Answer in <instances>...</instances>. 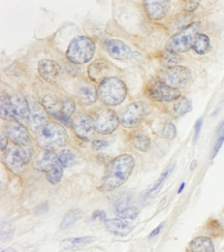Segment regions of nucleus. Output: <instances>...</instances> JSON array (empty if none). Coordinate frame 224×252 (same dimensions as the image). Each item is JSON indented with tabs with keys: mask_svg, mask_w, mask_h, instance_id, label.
Masks as SVG:
<instances>
[{
	"mask_svg": "<svg viewBox=\"0 0 224 252\" xmlns=\"http://www.w3.org/2000/svg\"><path fill=\"white\" fill-rule=\"evenodd\" d=\"M135 166V160L131 154L124 153L115 157L111 161L100 190L108 192L123 185L132 174Z\"/></svg>",
	"mask_w": 224,
	"mask_h": 252,
	"instance_id": "1",
	"label": "nucleus"
},
{
	"mask_svg": "<svg viewBox=\"0 0 224 252\" xmlns=\"http://www.w3.org/2000/svg\"><path fill=\"white\" fill-rule=\"evenodd\" d=\"M68 134L62 125L55 122H49L44 128L37 132L36 142L42 150H51L60 148L66 144Z\"/></svg>",
	"mask_w": 224,
	"mask_h": 252,
	"instance_id": "2",
	"label": "nucleus"
},
{
	"mask_svg": "<svg viewBox=\"0 0 224 252\" xmlns=\"http://www.w3.org/2000/svg\"><path fill=\"white\" fill-rule=\"evenodd\" d=\"M127 95V89L122 80L110 77L99 84L98 96L102 103L109 107H116L121 104Z\"/></svg>",
	"mask_w": 224,
	"mask_h": 252,
	"instance_id": "3",
	"label": "nucleus"
},
{
	"mask_svg": "<svg viewBox=\"0 0 224 252\" xmlns=\"http://www.w3.org/2000/svg\"><path fill=\"white\" fill-rule=\"evenodd\" d=\"M200 33V24L198 22H192L167 40L166 50L174 53H185L193 47L196 36Z\"/></svg>",
	"mask_w": 224,
	"mask_h": 252,
	"instance_id": "4",
	"label": "nucleus"
},
{
	"mask_svg": "<svg viewBox=\"0 0 224 252\" xmlns=\"http://www.w3.org/2000/svg\"><path fill=\"white\" fill-rule=\"evenodd\" d=\"M95 44L88 36L73 38L66 50L67 59L74 64H85L94 56Z\"/></svg>",
	"mask_w": 224,
	"mask_h": 252,
	"instance_id": "5",
	"label": "nucleus"
},
{
	"mask_svg": "<svg viewBox=\"0 0 224 252\" xmlns=\"http://www.w3.org/2000/svg\"><path fill=\"white\" fill-rule=\"evenodd\" d=\"M31 154L32 150L30 145L24 147L13 145L5 150L3 162L12 173L21 174L30 161Z\"/></svg>",
	"mask_w": 224,
	"mask_h": 252,
	"instance_id": "6",
	"label": "nucleus"
},
{
	"mask_svg": "<svg viewBox=\"0 0 224 252\" xmlns=\"http://www.w3.org/2000/svg\"><path fill=\"white\" fill-rule=\"evenodd\" d=\"M158 80L173 88H184L192 80V75L189 68L182 65H174L166 67L158 75Z\"/></svg>",
	"mask_w": 224,
	"mask_h": 252,
	"instance_id": "7",
	"label": "nucleus"
},
{
	"mask_svg": "<svg viewBox=\"0 0 224 252\" xmlns=\"http://www.w3.org/2000/svg\"><path fill=\"white\" fill-rule=\"evenodd\" d=\"M147 95L151 100L157 102H175L182 97V93L180 89L170 87L157 79L149 84Z\"/></svg>",
	"mask_w": 224,
	"mask_h": 252,
	"instance_id": "8",
	"label": "nucleus"
},
{
	"mask_svg": "<svg viewBox=\"0 0 224 252\" xmlns=\"http://www.w3.org/2000/svg\"><path fill=\"white\" fill-rule=\"evenodd\" d=\"M148 111V106L145 102H132L124 110L120 122L126 128L135 127L146 117Z\"/></svg>",
	"mask_w": 224,
	"mask_h": 252,
	"instance_id": "9",
	"label": "nucleus"
},
{
	"mask_svg": "<svg viewBox=\"0 0 224 252\" xmlns=\"http://www.w3.org/2000/svg\"><path fill=\"white\" fill-rule=\"evenodd\" d=\"M120 120L117 114L110 109L101 110L94 119L95 131L103 135L113 133L118 128Z\"/></svg>",
	"mask_w": 224,
	"mask_h": 252,
	"instance_id": "10",
	"label": "nucleus"
},
{
	"mask_svg": "<svg viewBox=\"0 0 224 252\" xmlns=\"http://www.w3.org/2000/svg\"><path fill=\"white\" fill-rule=\"evenodd\" d=\"M72 129L80 140L89 142L95 132L94 120L86 114H80L72 120Z\"/></svg>",
	"mask_w": 224,
	"mask_h": 252,
	"instance_id": "11",
	"label": "nucleus"
},
{
	"mask_svg": "<svg viewBox=\"0 0 224 252\" xmlns=\"http://www.w3.org/2000/svg\"><path fill=\"white\" fill-rule=\"evenodd\" d=\"M113 71V66L111 62L105 59H97L90 63L87 69V75L93 82H102L105 79L110 78Z\"/></svg>",
	"mask_w": 224,
	"mask_h": 252,
	"instance_id": "12",
	"label": "nucleus"
},
{
	"mask_svg": "<svg viewBox=\"0 0 224 252\" xmlns=\"http://www.w3.org/2000/svg\"><path fill=\"white\" fill-rule=\"evenodd\" d=\"M37 70L41 79L49 84H55L61 73L58 63L52 59H41L38 62Z\"/></svg>",
	"mask_w": 224,
	"mask_h": 252,
	"instance_id": "13",
	"label": "nucleus"
},
{
	"mask_svg": "<svg viewBox=\"0 0 224 252\" xmlns=\"http://www.w3.org/2000/svg\"><path fill=\"white\" fill-rule=\"evenodd\" d=\"M144 7L149 18L153 21H160L167 16L170 2L166 0H147L144 1Z\"/></svg>",
	"mask_w": 224,
	"mask_h": 252,
	"instance_id": "14",
	"label": "nucleus"
},
{
	"mask_svg": "<svg viewBox=\"0 0 224 252\" xmlns=\"http://www.w3.org/2000/svg\"><path fill=\"white\" fill-rule=\"evenodd\" d=\"M13 101V112L14 118L19 122V124L28 125L29 117H30V108L26 98L20 94H16L12 97Z\"/></svg>",
	"mask_w": 224,
	"mask_h": 252,
	"instance_id": "15",
	"label": "nucleus"
},
{
	"mask_svg": "<svg viewBox=\"0 0 224 252\" xmlns=\"http://www.w3.org/2000/svg\"><path fill=\"white\" fill-rule=\"evenodd\" d=\"M104 46L110 56L117 60H126L132 53L129 46L118 39H106Z\"/></svg>",
	"mask_w": 224,
	"mask_h": 252,
	"instance_id": "16",
	"label": "nucleus"
},
{
	"mask_svg": "<svg viewBox=\"0 0 224 252\" xmlns=\"http://www.w3.org/2000/svg\"><path fill=\"white\" fill-rule=\"evenodd\" d=\"M6 134L15 145L24 147L30 144V134L22 124L12 123L6 127Z\"/></svg>",
	"mask_w": 224,
	"mask_h": 252,
	"instance_id": "17",
	"label": "nucleus"
},
{
	"mask_svg": "<svg viewBox=\"0 0 224 252\" xmlns=\"http://www.w3.org/2000/svg\"><path fill=\"white\" fill-rule=\"evenodd\" d=\"M58 164V157L51 150H44L40 152L33 163V167L40 172H50L53 167Z\"/></svg>",
	"mask_w": 224,
	"mask_h": 252,
	"instance_id": "18",
	"label": "nucleus"
},
{
	"mask_svg": "<svg viewBox=\"0 0 224 252\" xmlns=\"http://www.w3.org/2000/svg\"><path fill=\"white\" fill-rule=\"evenodd\" d=\"M48 123H49V120H48V116L45 109H42L39 106H34L31 109L28 126L32 131L34 132L40 131Z\"/></svg>",
	"mask_w": 224,
	"mask_h": 252,
	"instance_id": "19",
	"label": "nucleus"
},
{
	"mask_svg": "<svg viewBox=\"0 0 224 252\" xmlns=\"http://www.w3.org/2000/svg\"><path fill=\"white\" fill-rule=\"evenodd\" d=\"M187 252H216V247L212 238L199 236L190 241Z\"/></svg>",
	"mask_w": 224,
	"mask_h": 252,
	"instance_id": "20",
	"label": "nucleus"
},
{
	"mask_svg": "<svg viewBox=\"0 0 224 252\" xmlns=\"http://www.w3.org/2000/svg\"><path fill=\"white\" fill-rule=\"evenodd\" d=\"M105 226L109 232L117 236H127L131 233L132 225L122 218L108 219L105 221Z\"/></svg>",
	"mask_w": 224,
	"mask_h": 252,
	"instance_id": "21",
	"label": "nucleus"
},
{
	"mask_svg": "<svg viewBox=\"0 0 224 252\" xmlns=\"http://www.w3.org/2000/svg\"><path fill=\"white\" fill-rule=\"evenodd\" d=\"M77 97L83 106H92L98 98V91L94 86L85 84L77 90Z\"/></svg>",
	"mask_w": 224,
	"mask_h": 252,
	"instance_id": "22",
	"label": "nucleus"
},
{
	"mask_svg": "<svg viewBox=\"0 0 224 252\" xmlns=\"http://www.w3.org/2000/svg\"><path fill=\"white\" fill-rule=\"evenodd\" d=\"M41 104H42V108L46 110V112L53 115L56 119H58L60 116H63L61 114L63 101H61L55 95H52V94L45 95L41 99Z\"/></svg>",
	"mask_w": 224,
	"mask_h": 252,
	"instance_id": "23",
	"label": "nucleus"
},
{
	"mask_svg": "<svg viewBox=\"0 0 224 252\" xmlns=\"http://www.w3.org/2000/svg\"><path fill=\"white\" fill-rule=\"evenodd\" d=\"M192 50H193L197 55L208 54L209 52L212 50L211 38L205 33H199L195 38Z\"/></svg>",
	"mask_w": 224,
	"mask_h": 252,
	"instance_id": "24",
	"label": "nucleus"
},
{
	"mask_svg": "<svg viewBox=\"0 0 224 252\" xmlns=\"http://www.w3.org/2000/svg\"><path fill=\"white\" fill-rule=\"evenodd\" d=\"M96 239L95 237L88 236V237H77V238H71V239H66L62 241L60 243L61 247L63 249H77L80 247H83L87 244H90L94 242Z\"/></svg>",
	"mask_w": 224,
	"mask_h": 252,
	"instance_id": "25",
	"label": "nucleus"
},
{
	"mask_svg": "<svg viewBox=\"0 0 224 252\" xmlns=\"http://www.w3.org/2000/svg\"><path fill=\"white\" fill-rule=\"evenodd\" d=\"M1 106H0V115L3 120H12L14 118L12 97L7 93H1Z\"/></svg>",
	"mask_w": 224,
	"mask_h": 252,
	"instance_id": "26",
	"label": "nucleus"
},
{
	"mask_svg": "<svg viewBox=\"0 0 224 252\" xmlns=\"http://www.w3.org/2000/svg\"><path fill=\"white\" fill-rule=\"evenodd\" d=\"M131 143L134 146V148L142 152H147L151 148V140L148 135L137 132L131 135Z\"/></svg>",
	"mask_w": 224,
	"mask_h": 252,
	"instance_id": "27",
	"label": "nucleus"
},
{
	"mask_svg": "<svg viewBox=\"0 0 224 252\" xmlns=\"http://www.w3.org/2000/svg\"><path fill=\"white\" fill-rule=\"evenodd\" d=\"M191 110H192L191 101L185 96H182L174 102L173 111H174L176 116H178V117L183 116V115L189 113Z\"/></svg>",
	"mask_w": 224,
	"mask_h": 252,
	"instance_id": "28",
	"label": "nucleus"
},
{
	"mask_svg": "<svg viewBox=\"0 0 224 252\" xmlns=\"http://www.w3.org/2000/svg\"><path fill=\"white\" fill-rule=\"evenodd\" d=\"M58 163L62 166V167H67L69 165H71L72 163L76 162L77 160V155L73 151L69 150V149H64L61 150L58 154Z\"/></svg>",
	"mask_w": 224,
	"mask_h": 252,
	"instance_id": "29",
	"label": "nucleus"
},
{
	"mask_svg": "<svg viewBox=\"0 0 224 252\" xmlns=\"http://www.w3.org/2000/svg\"><path fill=\"white\" fill-rule=\"evenodd\" d=\"M174 169H175V164H172V165H169V166L167 167V169L161 174V176L159 177V179L154 183V185H153L150 189H149L147 194H146L147 197L152 195V194H154V193H156V192L159 190V189L162 187V185L164 184L165 180L169 177V175L172 174V172L174 171Z\"/></svg>",
	"mask_w": 224,
	"mask_h": 252,
	"instance_id": "30",
	"label": "nucleus"
},
{
	"mask_svg": "<svg viewBox=\"0 0 224 252\" xmlns=\"http://www.w3.org/2000/svg\"><path fill=\"white\" fill-rule=\"evenodd\" d=\"M82 213H81V210L79 209H71L70 211H68L66 213V215L64 216L62 222L60 224V228L61 229H66L68 227H70L71 225H73L76 223L79 218L81 217Z\"/></svg>",
	"mask_w": 224,
	"mask_h": 252,
	"instance_id": "31",
	"label": "nucleus"
},
{
	"mask_svg": "<svg viewBox=\"0 0 224 252\" xmlns=\"http://www.w3.org/2000/svg\"><path fill=\"white\" fill-rule=\"evenodd\" d=\"M217 140L215 142L214 147H213V150L211 153V160H213L216 157V155L218 154L220 148L222 147L223 143H224V121L221 123V125L219 126L218 131H217Z\"/></svg>",
	"mask_w": 224,
	"mask_h": 252,
	"instance_id": "32",
	"label": "nucleus"
},
{
	"mask_svg": "<svg viewBox=\"0 0 224 252\" xmlns=\"http://www.w3.org/2000/svg\"><path fill=\"white\" fill-rule=\"evenodd\" d=\"M62 176H63V169L62 166L58 163L55 167H53L50 172L47 173V179L51 184L55 185L60 182Z\"/></svg>",
	"mask_w": 224,
	"mask_h": 252,
	"instance_id": "33",
	"label": "nucleus"
},
{
	"mask_svg": "<svg viewBox=\"0 0 224 252\" xmlns=\"http://www.w3.org/2000/svg\"><path fill=\"white\" fill-rule=\"evenodd\" d=\"M161 134L165 140L172 141L177 136V128L172 121H166L162 127Z\"/></svg>",
	"mask_w": 224,
	"mask_h": 252,
	"instance_id": "34",
	"label": "nucleus"
},
{
	"mask_svg": "<svg viewBox=\"0 0 224 252\" xmlns=\"http://www.w3.org/2000/svg\"><path fill=\"white\" fill-rule=\"evenodd\" d=\"M76 102H74L72 99H65L63 101V107H62V112L61 114L63 116H65L67 118H70L72 115L76 112Z\"/></svg>",
	"mask_w": 224,
	"mask_h": 252,
	"instance_id": "35",
	"label": "nucleus"
},
{
	"mask_svg": "<svg viewBox=\"0 0 224 252\" xmlns=\"http://www.w3.org/2000/svg\"><path fill=\"white\" fill-rule=\"evenodd\" d=\"M15 233V229L14 227L10 225L9 223H4L2 222L1 225V240L3 242H7V241L12 240L13 236Z\"/></svg>",
	"mask_w": 224,
	"mask_h": 252,
	"instance_id": "36",
	"label": "nucleus"
},
{
	"mask_svg": "<svg viewBox=\"0 0 224 252\" xmlns=\"http://www.w3.org/2000/svg\"><path fill=\"white\" fill-rule=\"evenodd\" d=\"M199 4L200 2L196 0H187V1L182 2V7L186 13H193L199 7Z\"/></svg>",
	"mask_w": 224,
	"mask_h": 252,
	"instance_id": "37",
	"label": "nucleus"
},
{
	"mask_svg": "<svg viewBox=\"0 0 224 252\" xmlns=\"http://www.w3.org/2000/svg\"><path fill=\"white\" fill-rule=\"evenodd\" d=\"M137 214H138L137 209H136L135 207H132V206H130L129 208L125 209L124 211L120 212L118 215H119L120 217H122V218H127V219H134V218L137 216Z\"/></svg>",
	"mask_w": 224,
	"mask_h": 252,
	"instance_id": "38",
	"label": "nucleus"
},
{
	"mask_svg": "<svg viewBox=\"0 0 224 252\" xmlns=\"http://www.w3.org/2000/svg\"><path fill=\"white\" fill-rule=\"evenodd\" d=\"M109 146V143L104 140H94L92 141V149L95 151L102 150L105 147Z\"/></svg>",
	"mask_w": 224,
	"mask_h": 252,
	"instance_id": "39",
	"label": "nucleus"
},
{
	"mask_svg": "<svg viewBox=\"0 0 224 252\" xmlns=\"http://www.w3.org/2000/svg\"><path fill=\"white\" fill-rule=\"evenodd\" d=\"M202 123H204V121H202V118H199L196 123H195V127H194V142H196L199 138V134H200V131H201V127H202Z\"/></svg>",
	"mask_w": 224,
	"mask_h": 252,
	"instance_id": "40",
	"label": "nucleus"
},
{
	"mask_svg": "<svg viewBox=\"0 0 224 252\" xmlns=\"http://www.w3.org/2000/svg\"><path fill=\"white\" fill-rule=\"evenodd\" d=\"M164 227V223H161V224H159L156 228H154L152 232H151V234L149 235V239H153V238H155V237H157L159 234H160V232H161L162 230V228Z\"/></svg>",
	"mask_w": 224,
	"mask_h": 252,
	"instance_id": "41",
	"label": "nucleus"
},
{
	"mask_svg": "<svg viewBox=\"0 0 224 252\" xmlns=\"http://www.w3.org/2000/svg\"><path fill=\"white\" fill-rule=\"evenodd\" d=\"M106 214L103 212V211H95V212H93V214H92V219H100V220H102V221H106Z\"/></svg>",
	"mask_w": 224,
	"mask_h": 252,
	"instance_id": "42",
	"label": "nucleus"
},
{
	"mask_svg": "<svg viewBox=\"0 0 224 252\" xmlns=\"http://www.w3.org/2000/svg\"><path fill=\"white\" fill-rule=\"evenodd\" d=\"M7 134L4 133V131H1V151H4L7 149Z\"/></svg>",
	"mask_w": 224,
	"mask_h": 252,
	"instance_id": "43",
	"label": "nucleus"
},
{
	"mask_svg": "<svg viewBox=\"0 0 224 252\" xmlns=\"http://www.w3.org/2000/svg\"><path fill=\"white\" fill-rule=\"evenodd\" d=\"M196 165H197V161L196 160H193L191 162V164H190V171H194L195 170V167H196Z\"/></svg>",
	"mask_w": 224,
	"mask_h": 252,
	"instance_id": "44",
	"label": "nucleus"
},
{
	"mask_svg": "<svg viewBox=\"0 0 224 252\" xmlns=\"http://www.w3.org/2000/svg\"><path fill=\"white\" fill-rule=\"evenodd\" d=\"M185 185H186L185 182H182V184L180 185V188H179V190H178V193H179V194L182 193V191L184 190V188H185Z\"/></svg>",
	"mask_w": 224,
	"mask_h": 252,
	"instance_id": "45",
	"label": "nucleus"
},
{
	"mask_svg": "<svg viewBox=\"0 0 224 252\" xmlns=\"http://www.w3.org/2000/svg\"><path fill=\"white\" fill-rule=\"evenodd\" d=\"M1 252H17V251H16V249H14L12 247H8L6 249H3Z\"/></svg>",
	"mask_w": 224,
	"mask_h": 252,
	"instance_id": "46",
	"label": "nucleus"
}]
</instances>
